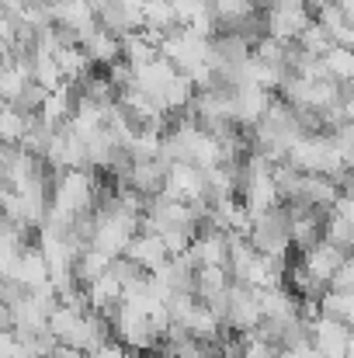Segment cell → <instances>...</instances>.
Masks as SVG:
<instances>
[{
    "mask_svg": "<svg viewBox=\"0 0 354 358\" xmlns=\"http://www.w3.org/2000/svg\"><path fill=\"white\" fill-rule=\"evenodd\" d=\"M35 115L14 108V105H3V115H0V132H3V143H24V136L31 132Z\"/></svg>",
    "mask_w": 354,
    "mask_h": 358,
    "instance_id": "10",
    "label": "cell"
},
{
    "mask_svg": "<svg viewBox=\"0 0 354 358\" xmlns=\"http://www.w3.org/2000/svg\"><path fill=\"white\" fill-rule=\"evenodd\" d=\"M188 254H191L195 268H223V264H230V234L216 230V227H202Z\"/></svg>",
    "mask_w": 354,
    "mask_h": 358,
    "instance_id": "5",
    "label": "cell"
},
{
    "mask_svg": "<svg viewBox=\"0 0 354 358\" xmlns=\"http://www.w3.org/2000/svg\"><path fill=\"white\" fill-rule=\"evenodd\" d=\"M80 45L87 49V56L94 59V66H98V70H108L112 63L121 59V38H118L115 31H108L105 24H101V28H94Z\"/></svg>",
    "mask_w": 354,
    "mask_h": 358,
    "instance_id": "9",
    "label": "cell"
},
{
    "mask_svg": "<svg viewBox=\"0 0 354 358\" xmlns=\"http://www.w3.org/2000/svg\"><path fill=\"white\" fill-rule=\"evenodd\" d=\"M125 358H142V355H139V352H132V348H128V355H125Z\"/></svg>",
    "mask_w": 354,
    "mask_h": 358,
    "instance_id": "15",
    "label": "cell"
},
{
    "mask_svg": "<svg viewBox=\"0 0 354 358\" xmlns=\"http://www.w3.org/2000/svg\"><path fill=\"white\" fill-rule=\"evenodd\" d=\"M121 296H125V282L118 278V271H105L101 278H94V282H87V299H91V310H98V313H105V317H112L118 306H121Z\"/></svg>",
    "mask_w": 354,
    "mask_h": 358,
    "instance_id": "8",
    "label": "cell"
},
{
    "mask_svg": "<svg viewBox=\"0 0 354 358\" xmlns=\"http://www.w3.org/2000/svg\"><path fill=\"white\" fill-rule=\"evenodd\" d=\"M125 257L128 261H135L142 271H156V268H163L174 254H170V247L163 243L160 234H149V230H139L135 240L128 243V250H125Z\"/></svg>",
    "mask_w": 354,
    "mask_h": 358,
    "instance_id": "7",
    "label": "cell"
},
{
    "mask_svg": "<svg viewBox=\"0 0 354 358\" xmlns=\"http://www.w3.org/2000/svg\"><path fill=\"white\" fill-rule=\"evenodd\" d=\"M351 334H354L351 324H344V320H337L330 313H323V317H316L309 324V341L316 345V352L323 358H348Z\"/></svg>",
    "mask_w": 354,
    "mask_h": 358,
    "instance_id": "3",
    "label": "cell"
},
{
    "mask_svg": "<svg viewBox=\"0 0 354 358\" xmlns=\"http://www.w3.org/2000/svg\"><path fill=\"white\" fill-rule=\"evenodd\" d=\"M320 306H323V313H330V317H337V320L354 327V289H334L330 285L320 296Z\"/></svg>",
    "mask_w": 354,
    "mask_h": 358,
    "instance_id": "11",
    "label": "cell"
},
{
    "mask_svg": "<svg viewBox=\"0 0 354 358\" xmlns=\"http://www.w3.org/2000/svg\"><path fill=\"white\" fill-rule=\"evenodd\" d=\"M163 195L191 202V206H209V174L198 164H191V160H174L167 167Z\"/></svg>",
    "mask_w": 354,
    "mask_h": 358,
    "instance_id": "2",
    "label": "cell"
},
{
    "mask_svg": "<svg viewBox=\"0 0 354 358\" xmlns=\"http://www.w3.org/2000/svg\"><path fill=\"white\" fill-rule=\"evenodd\" d=\"M128 355V348H125V345H121V341H105V345H101V348H94V352H87V355L84 358H125Z\"/></svg>",
    "mask_w": 354,
    "mask_h": 358,
    "instance_id": "14",
    "label": "cell"
},
{
    "mask_svg": "<svg viewBox=\"0 0 354 358\" xmlns=\"http://www.w3.org/2000/svg\"><path fill=\"white\" fill-rule=\"evenodd\" d=\"M250 240H253V247H257L260 254L285 261L288 250H295V243H292V216H288V206H278V209H271V213L253 216V234H250Z\"/></svg>",
    "mask_w": 354,
    "mask_h": 358,
    "instance_id": "1",
    "label": "cell"
},
{
    "mask_svg": "<svg viewBox=\"0 0 354 358\" xmlns=\"http://www.w3.org/2000/svg\"><path fill=\"white\" fill-rule=\"evenodd\" d=\"M323 63H327V70H330V77L337 80V84H354V49H348V45H334L327 56H323Z\"/></svg>",
    "mask_w": 354,
    "mask_h": 358,
    "instance_id": "12",
    "label": "cell"
},
{
    "mask_svg": "<svg viewBox=\"0 0 354 358\" xmlns=\"http://www.w3.org/2000/svg\"><path fill=\"white\" fill-rule=\"evenodd\" d=\"M348 254H351L348 247H337V243H330V240H320L316 247H309V250L302 254V264H306V271L313 275V282L320 285V292H327V289L334 285V278H337V271H341V264H344Z\"/></svg>",
    "mask_w": 354,
    "mask_h": 358,
    "instance_id": "4",
    "label": "cell"
},
{
    "mask_svg": "<svg viewBox=\"0 0 354 358\" xmlns=\"http://www.w3.org/2000/svg\"><path fill=\"white\" fill-rule=\"evenodd\" d=\"M334 45H337V38H334L320 21H313V24L302 31V38H299V49H302V52H309V56H327Z\"/></svg>",
    "mask_w": 354,
    "mask_h": 358,
    "instance_id": "13",
    "label": "cell"
},
{
    "mask_svg": "<svg viewBox=\"0 0 354 358\" xmlns=\"http://www.w3.org/2000/svg\"><path fill=\"white\" fill-rule=\"evenodd\" d=\"M177 73H181V66H177V63H170L167 56H156V59H149V63L135 66V84H132V87L146 91V94L160 105L163 91L170 87V80H174Z\"/></svg>",
    "mask_w": 354,
    "mask_h": 358,
    "instance_id": "6",
    "label": "cell"
}]
</instances>
